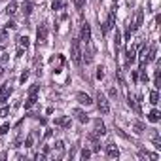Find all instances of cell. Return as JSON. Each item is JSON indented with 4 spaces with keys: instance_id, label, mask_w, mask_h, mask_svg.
<instances>
[{
    "instance_id": "obj_19",
    "label": "cell",
    "mask_w": 161,
    "mask_h": 161,
    "mask_svg": "<svg viewBox=\"0 0 161 161\" xmlns=\"http://www.w3.org/2000/svg\"><path fill=\"white\" fill-rule=\"evenodd\" d=\"M61 6H63V2H61V0H53V4H51V8H53V10H59Z\"/></svg>"
},
{
    "instance_id": "obj_5",
    "label": "cell",
    "mask_w": 161,
    "mask_h": 161,
    "mask_svg": "<svg viewBox=\"0 0 161 161\" xmlns=\"http://www.w3.org/2000/svg\"><path fill=\"white\" fill-rule=\"evenodd\" d=\"M125 57H127V64H131V63L136 59V47H135V46H127V49H125Z\"/></svg>"
},
{
    "instance_id": "obj_14",
    "label": "cell",
    "mask_w": 161,
    "mask_h": 161,
    "mask_svg": "<svg viewBox=\"0 0 161 161\" xmlns=\"http://www.w3.org/2000/svg\"><path fill=\"white\" fill-rule=\"evenodd\" d=\"M106 27H108V29H114V27H116V15H114V12H110L108 21H106Z\"/></svg>"
},
{
    "instance_id": "obj_26",
    "label": "cell",
    "mask_w": 161,
    "mask_h": 161,
    "mask_svg": "<svg viewBox=\"0 0 161 161\" xmlns=\"http://www.w3.org/2000/svg\"><path fill=\"white\" fill-rule=\"evenodd\" d=\"M89 155H91V152H89V150H82V157H84V159H86V157H89Z\"/></svg>"
},
{
    "instance_id": "obj_18",
    "label": "cell",
    "mask_w": 161,
    "mask_h": 161,
    "mask_svg": "<svg viewBox=\"0 0 161 161\" xmlns=\"http://www.w3.org/2000/svg\"><path fill=\"white\" fill-rule=\"evenodd\" d=\"M114 40H116V47H119L121 46V34H119V31H116V38Z\"/></svg>"
},
{
    "instance_id": "obj_10",
    "label": "cell",
    "mask_w": 161,
    "mask_h": 161,
    "mask_svg": "<svg viewBox=\"0 0 161 161\" xmlns=\"http://www.w3.org/2000/svg\"><path fill=\"white\" fill-rule=\"evenodd\" d=\"M72 112H74V116L78 118V121H80V123H87V119H89V118H87L82 110H78V108H76V110H72Z\"/></svg>"
},
{
    "instance_id": "obj_3",
    "label": "cell",
    "mask_w": 161,
    "mask_h": 161,
    "mask_svg": "<svg viewBox=\"0 0 161 161\" xmlns=\"http://www.w3.org/2000/svg\"><path fill=\"white\" fill-rule=\"evenodd\" d=\"M46 36H47V27H46V23L44 25H40L38 27V32H36V42H38V46H44L46 44Z\"/></svg>"
},
{
    "instance_id": "obj_16",
    "label": "cell",
    "mask_w": 161,
    "mask_h": 161,
    "mask_svg": "<svg viewBox=\"0 0 161 161\" xmlns=\"http://www.w3.org/2000/svg\"><path fill=\"white\" fill-rule=\"evenodd\" d=\"M21 10H23L25 15H31V12H32V2H25V4L21 6Z\"/></svg>"
},
{
    "instance_id": "obj_29",
    "label": "cell",
    "mask_w": 161,
    "mask_h": 161,
    "mask_svg": "<svg viewBox=\"0 0 161 161\" xmlns=\"http://www.w3.org/2000/svg\"><path fill=\"white\" fill-rule=\"evenodd\" d=\"M114 2H116V0H114Z\"/></svg>"
},
{
    "instance_id": "obj_12",
    "label": "cell",
    "mask_w": 161,
    "mask_h": 161,
    "mask_svg": "<svg viewBox=\"0 0 161 161\" xmlns=\"http://www.w3.org/2000/svg\"><path fill=\"white\" fill-rule=\"evenodd\" d=\"M15 12H17V4L12 0V2L6 6V14H8V17H10V15H15Z\"/></svg>"
},
{
    "instance_id": "obj_20",
    "label": "cell",
    "mask_w": 161,
    "mask_h": 161,
    "mask_svg": "<svg viewBox=\"0 0 161 161\" xmlns=\"http://www.w3.org/2000/svg\"><path fill=\"white\" fill-rule=\"evenodd\" d=\"M8 131H10V125H8V123H4L2 127H0V135H6Z\"/></svg>"
},
{
    "instance_id": "obj_13",
    "label": "cell",
    "mask_w": 161,
    "mask_h": 161,
    "mask_svg": "<svg viewBox=\"0 0 161 161\" xmlns=\"http://www.w3.org/2000/svg\"><path fill=\"white\" fill-rule=\"evenodd\" d=\"M55 123H57V125H61V127H66V129L70 127V119H68V118H57V119H55Z\"/></svg>"
},
{
    "instance_id": "obj_2",
    "label": "cell",
    "mask_w": 161,
    "mask_h": 161,
    "mask_svg": "<svg viewBox=\"0 0 161 161\" xmlns=\"http://www.w3.org/2000/svg\"><path fill=\"white\" fill-rule=\"evenodd\" d=\"M70 55H72V61H74L76 64L82 63V49H80V40H78V38L72 40V51H70Z\"/></svg>"
},
{
    "instance_id": "obj_1",
    "label": "cell",
    "mask_w": 161,
    "mask_h": 161,
    "mask_svg": "<svg viewBox=\"0 0 161 161\" xmlns=\"http://www.w3.org/2000/svg\"><path fill=\"white\" fill-rule=\"evenodd\" d=\"M95 101H97V108L101 110V114H108V112H110V104H108V99L104 97V93L99 91Z\"/></svg>"
},
{
    "instance_id": "obj_8",
    "label": "cell",
    "mask_w": 161,
    "mask_h": 161,
    "mask_svg": "<svg viewBox=\"0 0 161 161\" xmlns=\"http://www.w3.org/2000/svg\"><path fill=\"white\" fill-rule=\"evenodd\" d=\"M106 155L108 157H119V148L114 146V144H108L106 146Z\"/></svg>"
},
{
    "instance_id": "obj_9",
    "label": "cell",
    "mask_w": 161,
    "mask_h": 161,
    "mask_svg": "<svg viewBox=\"0 0 161 161\" xmlns=\"http://www.w3.org/2000/svg\"><path fill=\"white\" fill-rule=\"evenodd\" d=\"M104 133H106V127H104V123H103L101 119H95V135L103 136Z\"/></svg>"
},
{
    "instance_id": "obj_21",
    "label": "cell",
    "mask_w": 161,
    "mask_h": 161,
    "mask_svg": "<svg viewBox=\"0 0 161 161\" xmlns=\"http://www.w3.org/2000/svg\"><path fill=\"white\" fill-rule=\"evenodd\" d=\"M32 140H34V136H32V135H31V136H27V140H25V146H27V148H31V146H32Z\"/></svg>"
},
{
    "instance_id": "obj_11",
    "label": "cell",
    "mask_w": 161,
    "mask_h": 161,
    "mask_svg": "<svg viewBox=\"0 0 161 161\" xmlns=\"http://www.w3.org/2000/svg\"><path fill=\"white\" fill-rule=\"evenodd\" d=\"M161 119V114H159V110H152L150 114H148V121H152V123H157Z\"/></svg>"
},
{
    "instance_id": "obj_17",
    "label": "cell",
    "mask_w": 161,
    "mask_h": 161,
    "mask_svg": "<svg viewBox=\"0 0 161 161\" xmlns=\"http://www.w3.org/2000/svg\"><path fill=\"white\" fill-rule=\"evenodd\" d=\"M74 6H76L78 10H82V8L86 6V0H74Z\"/></svg>"
},
{
    "instance_id": "obj_22",
    "label": "cell",
    "mask_w": 161,
    "mask_h": 161,
    "mask_svg": "<svg viewBox=\"0 0 161 161\" xmlns=\"http://www.w3.org/2000/svg\"><path fill=\"white\" fill-rule=\"evenodd\" d=\"M8 38V31L6 29H0V40H6Z\"/></svg>"
},
{
    "instance_id": "obj_28",
    "label": "cell",
    "mask_w": 161,
    "mask_h": 161,
    "mask_svg": "<svg viewBox=\"0 0 161 161\" xmlns=\"http://www.w3.org/2000/svg\"><path fill=\"white\" fill-rule=\"evenodd\" d=\"M2 74H4V70H2V66H0V76H2Z\"/></svg>"
},
{
    "instance_id": "obj_24",
    "label": "cell",
    "mask_w": 161,
    "mask_h": 161,
    "mask_svg": "<svg viewBox=\"0 0 161 161\" xmlns=\"http://www.w3.org/2000/svg\"><path fill=\"white\" fill-rule=\"evenodd\" d=\"M103 76H104V68L99 66V68H97V78H103Z\"/></svg>"
},
{
    "instance_id": "obj_6",
    "label": "cell",
    "mask_w": 161,
    "mask_h": 161,
    "mask_svg": "<svg viewBox=\"0 0 161 161\" xmlns=\"http://www.w3.org/2000/svg\"><path fill=\"white\" fill-rule=\"evenodd\" d=\"M80 40H84L86 44H89V40H91V29L87 23H84V27H82V38Z\"/></svg>"
},
{
    "instance_id": "obj_4",
    "label": "cell",
    "mask_w": 161,
    "mask_h": 161,
    "mask_svg": "<svg viewBox=\"0 0 161 161\" xmlns=\"http://www.w3.org/2000/svg\"><path fill=\"white\" fill-rule=\"evenodd\" d=\"M76 99H78L80 104H84V106H91L93 104V101H91V97L87 93H76Z\"/></svg>"
},
{
    "instance_id": "obj_27",
    "label": "cell",
    "mask_w": 161,
    "mask_h": 161,
    "mask_svg": "<svg viewBox=\"0 0 161 161\" xmlns=\"http://www.w3.org/2000/svg\"><path fill=\"white\" fill-rule=\"evenodd\" d=\"M6 29H15V23H14V21H8V25H6Z\"/></svg>"
},
{
    "instance_id": "obj_7",
    "label": "cell",
    "mask_w": 161,
    "mask_h": 161,
    "mask_svg": "<svg viewBox=\"0 0 161 161\" xmlns=\"http://www.w3.org/2000/svg\"><path fill=\"white\" fill-rule=\"evenodd\" d=\"M29 44H31V42H29V38H27V36H19V38H17V46H19L17 53L21 55V53H23V49H27V47H29Z\"/></svg>"
},
{
    "instance_id": "obj_23",
    "label": "cell",
    "mask_w": 161,
    "mask_h": 161,
    "mask_svg": "<svg viewBox=\"0 0 161 161\" xmlns=\"http://www.w3.org/2000/svg\"><path fill=\"white\" fill-rule=\"evenodd\" d=\"M8 114H10V108H6V106H4L2 110H0V118H6Z\"/></svg>"
},
{
    "instance_id": "obj_15",
    "label": "cell",
    "mask_w": 161,
    "mask_h": 161,
    "mask_svg": "<svg viewBox=\"0 0 161 161\" xmlns=\"http://www.w3.org/2000/svg\"><path fill=\"white\" fill-rule=\"evenodd\" d=\"M150 103H152V104H157V103H159V93H157V89L150 91Z\"/></svg>"
},
{
    "instance_id": "obj_25",
    "label": "cell",
    "mask_w": 161,
    "mask_h": 161,
    "mask_svg": "<svg viewBox=\"0 0 161 161\" xmlns=\"http://www.w3.org/2000/svg\"><path fill=\"white\" fill-rule=\"evenodd\" d=\"M108 95H110V97H118V91H116L114 87H110V89H108Z\"/></svg>"
}]
</instances>
